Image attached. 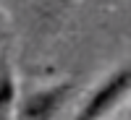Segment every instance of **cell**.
Returning <instances> with one entry per match:
<instances>
[{"label": "cell", "instance_id": "6da1fadb", "mask_svg": "<svg viewBox=\"0 0 131 120\" xmlns=\"http://www.w3.org/2000/svg\"><path fill=\"white\" fill-rule=\"evenodd\" d=\"M128 94H131V60L110 71L86 94L73 120H107Z\"/></svg>", "mask_w": 131, "mask_h": 120}, {"label": "cell", "instance_id": "7a4b0ae2", "mask_svg": "<svg viewBox=\"0 0 131 120\" xmlns=\"http://www.w3.org/2000/svg\"><path fill=\"white\" fill-rule=\"evenodd\" d=\"M76 94V81H58L42 89L18 94L16 120H52Z\"/></svg>", "mask_w": 131, "mask_h": 120}, {"label": "cell", "instance_id": "3957f363", "mask_svg": "<svg viewBox=\"0 0 131 120\" xmlns=\"http://www.w3.org/2000/svg\"><path fill=\"white\" fill-rule=\"evenodd\" d=\"M18 102V86H16V73L10 65L8 55H0V110H16Z\"/></svg>", "mask_w": 131, "mask_h": 120}, {"label": "cell", "instance_id": "277c9868", "mask_svg": "<svg viewBox=\"0 0 131 120\" xmlns=\"http://www.w3.org/2000/svg\"><path fill=\"white\" fill-rule=\"evenodd\" d=\"M0 120H16V110H0Z\"/></svg>", "mask_w": 131, "mask_h": 120}, {"label": "cell", "instance_id": "5b68a950", "mask_svg": "<svg viewBox=\"0 0 131 120\" xmlns=\"http://www.w3.org/2000/svg\"><path fill=\"white\" fill-rule=\"evenodd\" d=\"M128 120H131V110H128Z\"/></svg>", "mask_w": 131, "mask_h": 120}]
</instances>
